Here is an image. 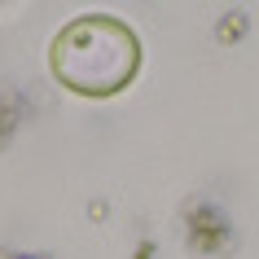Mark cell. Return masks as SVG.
<instances>
[{
	"mask_svg": "<svg viewBox=\"0 0 259 259\" xmlns=\"http://www.w3.org/2000/svg\"><path fill=\"white\" fill-rule=\"evenodd\" d=\"M141 66L137 35L114 18H79L53 44V75L75 93H119Z\"/></svg>",
	"mask_w": 259,
	"mask_h": 259,
	"instance_id": "6da1fadb",
	"label": "cell"
}]
</instances>
